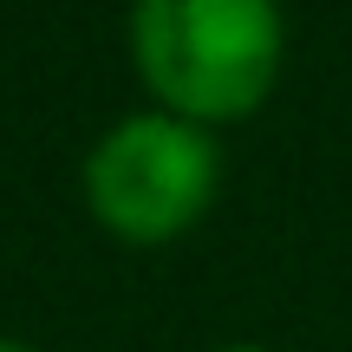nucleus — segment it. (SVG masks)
I'll list each match as a JSON object with an SVG mask.
<instances>
[{
  "label": "nucleus",
  "mask_w": 352,
  "mask_h": 352,
  "mask_svg": "<svg viewBox=\"0 0 352 352\" xmlns=\"http://www.w3.org/2000/svg\"><path fill=\"white\" fill-rule=\"evenodd\" d=\"M287 52L280 0H138L131 59L151 98L189 124H241L267 104Z\"/></svg>",
  "instance_id": "f257e3e1"
},
{
  "label": "nucleus",
  "mask_w": 352,
  "mask_h": 352,
  "mask_svg": "<svg viewBox=\"0 0 352 352\" xmlns=\"http://www.w3.org/2000/svg\"><path fill=\"white\" fill-rule=\"evenodd\" d=\"M222 151L202 124L170 111L118 118L85 157V202L124 241H176L209 215Z\"/></svg>",
  "instance_id": "f03ea898"
},
{
  "label": "nucleus",
  "mask_w": 352,
  "mask_h": 352,
  "mask_svg": "<svg viewBox=\"0 0 352 352\" xmlns=\"http://www.w3.org/2000/svg\"><path fill=\"white\" fill-rule=\"evenodd\" d=\"M215 352H267V346H215Z\"/></svg>",
  "instance_id": "20e7f679"
},
{
  "label": "nucleus",
  "mask_w": 352,
  "mask_h": 352,
  "mask_svg": "<svg viewBox=\"0 0 352 352\" xmlns=\"http://www.w3.org/2000/svg\"><path fill=\"white\" fill-rule=\"evenodd\" d=\"M0 352H33V346H20V340H0Z\"/></svg>",
  "instance_id": "7ed1b4c3"
}]
</instances>
